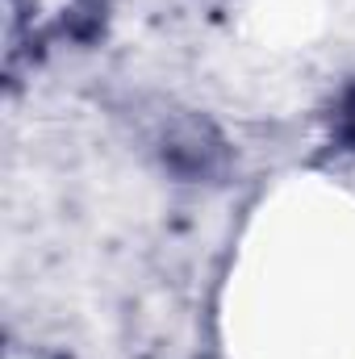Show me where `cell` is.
<instances>
[{"mask_svg": "<svg viewBox=\"0 0 355 359\" xmlns=\"http://www.w3.org/2000/svg\"><path fill=\"white\" fill-rule=\"evenodd\" d=\"M335 142L347 147V151H355V84L343 92V100H339V109H335Z\"/></svg>", "mask_w": 355, "mask_h": 359, "instance_id": "6da1fadb", "label": "cell"}]
</instances>
